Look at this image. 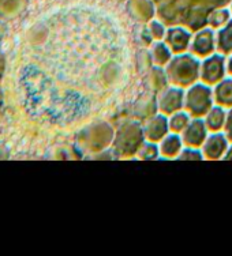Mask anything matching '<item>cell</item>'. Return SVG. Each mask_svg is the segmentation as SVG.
I'll use <instances>...</instances> for the list:
<instances>
[{
	"label": "cell",
	"instance_id": "1",
	"mask_svg": "<svg viewBox=\"0 0 232 256\" xmlns=\"http://www.w3.org/2000/svg\"><path fill=\"white\" fill-rule=\"evenodd\" d=\"M168 75L173 84H182V86L193 84L198 78V63L190 56L178 58L169 64Z\"/></svg>",
	"mask_w": 232,
	"mask_h": 256
},
{
	"label": "cell",
	"instance_id": "2",
	"mask_svg": "<svg viewBox=\"0 0 232 256\" xmlns=\"http://www.w3.org/2000/svg\"><path fill=\"white\" fill-rule=\"evenodd\" d=\"M210 92L205 88L198 84L195 88L190 90L187 94V108L194 116H201L205 114L210 108Z\"/></svg>",
	"mask_w": 232,
	"mask_h": 256
},
{
	"label": "cell",
	"instance_id": "3",
	"mask_svg": "<svg viewBox=\"0 0 232 256\" xmlns=\"http://www.w3.org/2000/svg\"><path fill=\"white\" fill-rule=\"evenodd\" d=\"M222 74H224V62L220 56H213L203 63L202 79L206 84L218 82Z\"/></svg>",
	"mask_w": 232,
	"mask_h": 256
},
{
	"label": "cell",
	"instance_id": "4",
	"mask_svg": "<svg viewBox=\"0 0 232 256\" xmlns=\"http://www.w3.org/2000/svg\"><path fill=\"white\" fill-rule=\"evenodd\" d=\"M29 0H0V20H14L25 11Z\"/></svg>",
	"mask_w": 232,
	"mask_h": 256
},
{
	"label": "cell",
	"instance_id": "5",
	"mask_svg": "<svg viewBox=\"0 0 232 256\" xmlns=\"http://www.w3.org/2000/svg\"><path fill=\"white\" fill-rule=\"evenodd\" d=\"M205 139V127L201 120L194 122L191 126H188L184 132V142L190 146H199Z\"/></svg>",
	"mask_w": 232,
	"mask_h": 256
},
{
	"label": "cell",
	"instance_id": "6",
	"mask_svg": "<svg viewBox=\"0 0 232 256\" xmlns=\"http://www.w3.org/2000/svg\"><path fill=\"white\" fill-rule=\"evenodd\" d=\"M227 148V142L222 135H213L205 144V154L209 158H218Z\"/></svg>",
	"mask_w": 232,
	"mask_h": 256
},
{
	"label": "cell",
	"instance_id": "7",
	"mask_svg": "<svg viewBox=\"0 0 232 256\" xmlns=\"http://www.w3.org/2000/svg\"><path fill=\"white\" fill-rule=\"evenodd\" d=\"M168 44L172 46L175 52H182L187 48L188 34L184 33L182 29H173L168 32Z\"/></svg>",
	"mask_w": 232,
	"mask_h": 256
},
{
	"label": "cell",
	"instance_id": "8",
	"mask_svg": "<svg viewBox=\"0 0 232 256\" xmlns=\"http://www.w3.org/2000/svg\"><path fill=\"white\" fill-rule=\"evenodd\" d=\"M183 93L180 90H169L161 101V109L165 114H172L182 106Z\"/></svg>",
	"mask_w": 232,
	"mask_h": 256
},
{
	"label": "cell",
	"instance_id": "9",
	"mask_svg": "<svg viewBox=\"0 0 232 256\" xmlns=\"http://www.w3.org/2000/svg\"><path fill=\"white\" fill-rule=\"evenodd\" d=\"M145 132L150 140H158L163 138L164 134L167 132V120L163 116H158L146 127Z\"/></svg>",
	"mask_w": 232,
	"mask_h": 256
},
{
	"label": "cell",
	"instance_id": "10",
	"mask_svg": "<svg viewBox=\"0 0 232 256\" xmlns=\"http://www.w3.org/2000/svg\"><path fill=\"white\" fill-rule=\"evenodd\" d=\"M213 50V36L210 32H202L194 41V52L198 54H207Z\"/></svg>",
	"mask_w": 232,
	"mask_h": 256
},
{
	"label": "cell",
	"instance_id": "11",
	"mask_svg": "<svg viewBox=\"0 0 232 256\" xmlns=\"http://www.w3.org/2000/svg\"><path fill=\"white\" fill-rule=\"evenodd\" d=\"M217 102L222 105H232V80H224L216 89Z\"/></svg>",
	"mask_w": 232,
	"mask_h": 256
},
{
	"label": "cell",
	"instance_id": "12",
	"mask_svg": "<svg viewBox=\"0 0 232 256\" xmlns=\"http://www.w3.org/2000/svg\"><path fill=\"white\" fill-rule=\"evenodd\" d=\"M179 148H180V140L175 135L168 136L161 144V152L164 156H168V157H173L179 152Z\"/></svg>",
	"mask_w": 232,
	"mask_h": 256
},
{
	"label": "cell",
	"instance_id": "13",
	"mask_svg": "<svg viewBox=\"0 0 232 256\" xmlns=\"http://www.w3.org/2000/svg\"><path fill=\"white\" fill-rule=\"evenodd\" d=\"M218 46L222 52H231L232 50V22L220 32L218 34Z\"/></svg>",
	"mask_w": 232,
	"mask_h": 256
},
{
	"label": "cell",
	"instance_id": "14",
	"mask_svg": "<svg viewBox=\"0 0 232 256\" xmlns=\"http://www.w3.org/2000/svg\"><path fill=\"white\" fill-rule=\"evenodd\" d=\"M222 123H224V112L220 108L212 109L207 116V127L210 130H218L221 128Z\"/></svg>",
	"mask_w": 232,
	"mask_h": 256
},
{
	"label": "cell",
	"instance_id": "15",
	"mask_svg": "<svg viewBox=\"0 0 232 256\" xmlns=\"http://www.w3.org/2000/svg\"><path fill=\"white\" fill-rule=\"evenodd\" d=\"M187 116L184 114H178L171 118V128H172L173 131H182L183 128L187 127Z\"/></svg>",
	"mask_w": 232,
	"mask_h": 256
},
{
	"label": "cell",
	"instance_id": "16",
	"mask_svg": "<svg viewBox=\"0 0 232 256\" xmlns=\"http://www.w3.org/2000/svg\"><path fill=\"white\" fill-rule=\"evenodd\" d=\"M168 59H169V50H167V46L163 44L157 45L154 48V60L158 64H164L165 62H168Z\"/></svg>",
	"mask_w": 232,
	"mask_h": 256
},
{
	"label": "cell",
	"instance_id": "17",
	"mask_svg": "<svg viewBox=\"0 0 232 256\" xmlns=\"http://www.w3.org/2000/svg\"><path fill=\"white\" fill-rule=\"evenodd\" d=\"M156 148H153V146H145V148H143V153H142V156H143V158H154L156 157Z\"/></svg>",
	"mask_w": 232,
	"mask_h": 256
},
{
	"label": "cell",
	"instance_id": "18",
	"mask_svg": "<svg viewBox=\"0 0 232 256\" xmlns=\"http://www.w3.org/2000/svg\"><path fill=\"white\" fill-rule=\"evenodd\" d=\"M199 160L201 158V156H199V153H197V152H193V150H187V152H184V154L182 156L183 160Z\"/></svg>",
	"mask_w": 232,
	"mask_h": 256
},
{
	"label": "cell",
	"instance_id": "19",
	"mask_svg": "<svg viewBox=\"0 0 232 256\" xmlns=\"http://www.w3.org/2000/svg\"><path fill=\"white\" fill-rule=\"evenodd\" d=\"M5 71H6V60L3 54L0 52V80H2L3 75H5Z\"/></svg>",
	"mask_w": 232,
	"mask_h": 256
},
{
	"label": "cell",
	"instance_id": "20",
	"mask_svg": "<svg viewBox=\"0 0 232 256\" xmlns=\"http://www.w3.org/2000/svg\"><path fill=\"white\" fill-rule=\"evenodd\" d=\"M227 132L229 135V138L232 139V112L229 114V118H228L227 122Z\"/></svg>",
	"mask_w": 232,
	"mask_h": 256
},
{
	"label": "cell",
	"instance_id": "21",
	"mask_svg": "<svg viewBox=\"0 0 232 256\" xmlns=\"http://www.w3.org/2000/svg\"><path fill=\"white\" fill-rule=\"evenodd\" d=\"M6 34V24L5 20H0V41H2V38L5 37Z\"/></svg>",
	"mask_w": 232,
	"mask_h": 256
},
{
	"label": "cell",
	"instance_id": "22",
	"mask_svg": "<svg viewBox=\"0 0 232 256\" xmlns=\"http://www.w3.org/2000/svg\"><path fill=\"white\" fill-rule=\"evenodd\" d=\"M5 157H6L5 150H3V148H0V160H5Z\"/></svg>",
	"mask_w": 232,
	"mask_h": 256
},
{
	"label": "cell",
	"instance_id": "23",
	"mask_svg": "<svg viewBox=\"0 0 232 256\" xmlns=\"http://www.w3.org/2000/svg\"><path fill=\"white\" fill-rule=\"evenodd\" d=\"M228 70H229V72L232 74V59L229 60V64H228Z\"/></svg>",
	"mask_w": 232,
	"mask_h": 256
},
{
	"label": "cell",
	"instance_id": "24",
	"mask_svg": "<svg viewBox=\"0 0 232 256\" xmlns=\"http://www.w3.org/2000/svg\"><path fill=\"white\" fill-rule=\"evenodd\" d=\"M227 158H228V160H232V148H231V150H229V153H228Z\"/></svg>",
	"mask_w": 232,
	"mask_h": 256
}]
</instances>
